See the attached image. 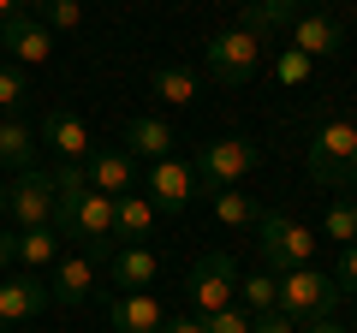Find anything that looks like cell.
I'll return each instance as SVG.
<instances>
[{
	"label": "cell",
	"instance_id": "6da1fadb",
	"mask_svg": "<svg viewBox=\"0 0 357 333\" xmlns=\"http://www.w3.org/2000/svg\"><path fill=\"white\" fill-rule=\"evenodd\" d=\"M310 179L316 185H333V191H345V185H357V125L351 119H328V125L310 137Z\"/></svg>",
	"mask_w": 357,
	"mask_h": 333
},
{
	"label": "cell",
	"instance_id": "7a4b0ae2",
	"mask_svg": "<svg viewBox=\"0 0 357 333\" xmlns=\"http://www.w3.org/2000/svg\"><path fill=\"white\" fill-rule=\"evenodd\" d=\"M256 161H262V149L250 137H215L191 155V179H197V191L215 196V191H232L238 179H250Z\"/></svg>",
	"mask_w": 357,
	"mask_h": 333
},
{
	"label": "cell",
	"instance_id": "3957f363",
	"mask_svg": "<svg viewBox=\"0 0 357 333\" xmlns=\"http://www.w3.org/2000/svg\"><path fill=\"white\" fill-rule=\"evenodd\" d=\"M340 286H333V274H321V268H286L280 274V297H274V309H286V316L304 327V321H321V316H333L340 309Z\"/></svg>",
	"mask_w": 357,
	"mask_h": 333
},
{
	"label": "cell",
	"instance_id": "277c9868",
	"mask_svg": "<svg viewBox=\"0 0 357 333\" xmlns=\"http://www.w3.org/2000/svg\"><path fill=\"white\" fill-rule=\"evenodd\" d=\"M256 65H262V42L250 36V30H220V36L203 42V72L215 77V84H227V90H238V84H250Z\"/></svg>",
	"mask_w": 357,
	"mask_h": 333
},
{
	"label": "cell",
	"instance_id": "5b68a950",
	"mask_svg": "<svg viewBox=\"0 0 357 333\" xmlns=\"http://www.w3.org/2000/svg\"><path fill=\"white\" fill-rule=\"evenodd\" d=\"M256 232H262V262L274 274H286V268H310V256H316V238H310V226L304 220H286V215H268L262 208V220H256Z\"/></svg>",
	"mask_w": 357,
	"mask_h": 333
},
{
	"label": "cell",
	"instance_id": "8992f818",
	"mask_svg": "<svg viewBox=\"0 0 357 333\" xmlns=\"http://www.w3.org/2000/svg\"><path fill=\"white\" fill-rule=\"evenodd\" d=\"M6 215H13V226H54V173H42V166H24V173H13V185H6Z\"/></svg>",
	"mask_w": 357,
	"mask_h": 333
},
{
	"label": "cell",
	"instance_id": "52a82bcc",
	"mask_svg": "<svg viewBox=\"0 0 357 333\" xmlns=\"http://www.w3.org/2000/svg\"><path fill=\"white\" fill-rule=\"evenodd\" d=\"M191 309H197V321L203 316H215V309H227L232 304V292H238V262L227 256V250H208L203 262L191 268Z\"/></svg>",
	"mask_w": 357,
	"mask_h": 333
},
{
	"label": "cell",
	"instance_id": "ba28073f",
	"mask_svg": "<svg viewBox=\"0 0 357 333\" xmlns=\"http://www.w3.org/2000/svg\"><path fill=\"white\" fill-rule=\"evenodd\" d=\"M191 191H197L191 161H178V155L149 161V208H155V215H178V208L191 203Z\"/></svg>",
	"mask_w": 357,
	"mask_h": 333
},
{
	"label": "cell",
	"instance_id": "9c48e42d",
	"mask_svg": "<svg viewBox=\"0 0 357 333\" xmlns=\"http://www.w3.org/2000/svg\"><path fill=\"white\" fill-rule=\"evenodd\" d=\"M0 48L13 54V65H42L54 54V30L42 24L36 13H13L0 24Z\"/></svg>",
	"mask_w": 357,
	"mask_h": 333
},
{
	"label": "cell",
	"instance_id": "30bf717a",
	"mask_svg": "<svg viewBox=\"0 0 357 333\" xmlns=\"http://www.w3.org/2000/svg\"><path fill=\"white\" fill-rule=\"evenodd\" d=\"M48 304H54V292H48V280H42V274L18 268V274H6V280H0V321H6V327H13V321L42 316Z\"/></svg>",
	"mask_w": 357,
	"mask_h": 333
},
{
	"label": "cell",
	"instance_id": "8fae6325",
	"mask_svg": "<svg viewBox=\"0 0 357 333\" xmlns=\"http://www.w3.org/2000/svg\"><path fill=\"white\" fill-rule=\"evenodd\" d=\"M292 48L310 60H333V54H345V24L333 13H304L292 18Z\"/></svg>",
	"mask_w": 357,
	"mask_h": 333
},
{
	"label": "cell",
	"instance_id": "7c38bea8",
	"mask_svg": "<svg viewBox=\"0 0 357 333\" xmlns=\"http://www.w3.org/2000/svg\"><path fill=\"white\" fill-rule=\"evenodd\" d=\"M161 321H167V309L149 292H119L107 304V327L114 333H161Z\"/></svg>",
	"mask_w": 357,
	"mask_h": 333
},
{
	"label": "cell",
	"instance_id": "4fadbf2b",
	"mask_svg": "<svg viewBox=\"0 0 357 333\" xmlns=\"http://www.w3.org/2000/svg\"><path fill=\"white\" fill-rule=\"evenodd\" d=\"M84 179H89V191H102V196H126L131 179H137V161L126 149H89Z\"/></svg>",
	"mask_w": 357,
	"mask_h": 333
},
{
	"label": "cell",
	"instance_id": "5bb4252c",
	"mask_svg": "<svg viewBox=\"0 0 357 333\" xmlns=\"http://www.w3.org/2000/svg\"><path fill=\"white\" fill-rule=\"evenodd\" d=\"M155 274H161V262L149 244H119L107 256V286H119V292H143V286H155Z\"/></svg>",
	"mask_w": 357,
	"mask_h": 333
},
{
	"label": "cell",
	"instance_id": "9a60e30c",
	"mask_svg": "<svg viewBox=\"0 0 357 333\" xmlns=\"http://www.w3.org/2000/svg\"><path fill=\"white\" fill-rule=\"evenodd\" d=\"M42 143H48L60 161H89V149H96V143H89V125L72 107H54V114L42 119Z\"/></svg>",
	"mask_w": 357,
	"mask_h": 333
},
{
	"label": "cell",
	"instance_id": "2e32d148",
	"mask_svg": "<svg viewBox=\"0 0 357 333\" xmlns=\"http://www.w3.org/2000/svg\"><path fill=\"white\" fill-rule=\"evenodd\" d=\"M173 125H167V119H155V114H137L126 125V155L131 161H161V155H173Z\"/></svg>",
	"mask_w": 357,
	"mask_h": 333
},
{
	"label": "cell",
	"instance_id": "e0dca14e",
	"mask_svg": "<svg viewBox=\"0 0 357 333\" xmlns=\"http://www.w3.org/2000/svg\"><path fill=\"white\" fill-rule=\"evenodd\" d=\"M149 226H155L149 196H137V191L114 196V244H143V238H149Z\"/></svg>",
	"mask_w": 357,
	"mask_h": 333
},
{
	"label": "cell",
	"instance_id": "ac0fdd59",
	"mask_svg": "<svg viewBox=\"0 0 357 333\" xmlns=\"http://www.w3.org/2000/svg\"><path fill=\"white\" fill-rule=\"evenodd\" d=\"M13 262L18 268H48V262H60V232L54 226H24V232H13Z\"/></svg>",
	"mask_w": 357,
	"mask_h": 333
},
{
	"label": "cell",
	"instance_id": "d6986e66",
	"mask_svg": "<svg viewBox=\"0 0 357 333\" xmlns=\"http://www.w3.org/2000/svg\"><path fill=\"white\" fill-rule=\"evenodd\" d=\"M48 292L60 297V304H84V297L96 292V262H89V256H60V268H54Z\"/></svg>",
	"mask_w": 357,
	"mask_h": 333
},
{
	"label": "cell",
	"instance_id": "ffe728a7",
	"mask_svg": "<svg viewBox=\"0 0 357 333\" xmlns=\"http://www.w3.org/2000/svg\"><path fill=\"white\" fill-rule=\"evenodd\" d=\"M292 18H298V0H244L238 30H250V36L262 42L268 30H292Z\"/></svg>",
	"mask_w": 357,
	"mask_h": 333
},
{
	"label": "cell",
	"instance_id": "44dd1931",
	"mask_svg": "<svg viewBox=\"0 0 357 333\" xmlns=\"http://www.w3.org/2000/svg\"><path fill=\"white\" fill-rule=\"evenodd\" d=\"M149 90H155V102H167V107H191L197 90H203V77H197L191 65H155Z\"/></svg>",
	"mask_w": 357,
	"mask_h": 333
},
{
	"label": "cell",
	"instance_id": "7402d4cb",
	"mask_svg": "<svg viewBox=\"0 0 357 333\" xmlns=\"http://www.w3.org/2000/svg\"><path fill=\"white\" fill-rule=\"evenodd\" d=\"M30 161H36V131L18 114H6L0 119V166H6V173H24Z\"/></svg>",
	"mask_w": 357,
	"mask_h": 333
},
{
	"label": "cell",
	"instance_id": "603a6c76",
	"mask_svg": "<svg viewBox=\"0 0 357 333\" xmlns=\"http://www.w3.org/2000/svg\"><path fill=\"white\" fill-rule=\"evenodd\" d=\"M215 220H220V226H238V232H250L256 220H262V208H256L250 196H244L238 185H232V191H215Z\"/></svg>",
	"mask_w": 357,
	"mask_h": 333
},
{
	"label": "cell",
	"instance_id": "cb8c5ba5",
	"mask_svg": "<svg viewBox=\"0 0 357 333\" xmlns=\"http://www.w3.org/2000/svg\"><path fill=\"white\" fill-rule=\"evenodd\" d=\"M274 297H280V280H274V274H250V280H238L232 304L250 309V316H268V309H274Z\"/></svg>",
	"mask_w": 357,
	"mask_h": 333
},
{
	"label": "cell",
	"instance_id": "d4e9b609",
	"mask_svg": "<svg viewBox=\"0 0 357 333\" xmlns=\"http://www.w3.org/2000/svg\"><path fill=\"white\" fill-rule=\"evenodd\" d=\"M30 95V77H24V65H0V114H18V102Z\"/></svg>",
	"mask_w": 357,
	"mask_h": 333
},
{
	"label": "cell",
	"instance_id": "484cf974",
	"mask_svg": "<svg viewBox=\"0 0 357 333\" xmlns=\"http://www.w3.org/2000/svg\"><path fill=\"white\" fill-rule=\"evenodd\" d=\"M321 226H328V238L357 244V203H333L328 215H321Z\"/></svg>",
	"mask_w": 357,
	"mask_h": 333
},
{
	"label": "cell",
	"instance_id": "4316f807",
	"mask_svg": "<svg viewBox=\"0 0 357 333\" xmlns=\"http://www.w3.org/2000/svg\"><path fill=\"white\" fill-rule=\"evenodd\" d=\"M36 13H42L48 30H77V24H84V6H77V0H42Z\"/></svg>",
	"mask_w": 357,
	"mask_h": 333
},
{
	"label": "cell",
	"instance_id": "83f0119b",
	"mask_svg": "<svg viewBox=\"0 0 357 333\" xmlns=\"http://www.w3.org/2000/svg\"><path fill=\"white\" fill-rule=\"evenodd\" d=\"M310 65H316V60H310V54H298V48H286L280 60H274V77H280L286 90H298V84H310Z\"/></svg>",
	"mask_w": 357,
	"mask_h": 333
},
{
	"label": "cell",
	"instance_id": "f1b7e54d",
	"mask_svg": "<svg viewBox=\"0 0 357 333\" xmlns=\"http://www.w3.org/2000/svg\"><path fill=\"white\" fill-rule=\"evenodd\" d=\"M203 333H250V309H238V304L215 309V316H203Z\"/></svg>",
	"mask_w": 357,
	"mask_h": 333
},
{
	"label": "cell",
	"instance_id": "f546056e",
	"mask_svg": "<svg viewBox=\"0 0 357 333\" xmlns=\"http://www.w3.org/2000/svg\"><path fill=\"white\" fill-rule=\"evenodd\" d=\"M333 286L357 297V244H340V268H333Z\"/></svg>",
	"mask_w": 357,
	"mask_h": 333
},
{
	"label": "cell",
	"instance_id": "4dcf8cb0",
	"mask_svg": "<svg viewBox=\"0 0 357 333\" xmlns=\"http://www.w3.org/2000/svg\"><path fill=\"white\" fill-rule=\"evenodd\" d=\"M250 333H298V321L286 309H268V316H250Z\"/></svg>",
	"mask_w": 357,
	"mask_h": 333
},
{
	"label": "cell",
	"instance_id": "1f68e13d",
	"mask_svg": "<svg viewBox=\"0 0 357 333\" xmlns=\"http://www.w3.org/2000/svg\"><path fill=\"white\" fill-rule=\"evenodd\" d=\"M161 333H203V321H197V316H167Z\"/></svg>",
	"mask_w": 357,
	"mask_h": 333
},
{
	"label": "cell",
	"instance_id": "d6a6232c",
	"mask_svg": "<svg viewBox=\"0 0 357 333\" xmlns=\"http://www.w3.org/2000/svg\"><path fill=\"white\" fill-rule=\"evenodd\" d=\"M298 333H345V327H340V321H333V316H321V321H304V327H298Z\"/></svg>",
	"mask_w": 357,
	"mask_h": 333
},
{
	"label": "cell",
	"instance_id": "836d02e7",
	"mask_svg": "<svg viewBox=\"0 0 357 333\" xmlns=\"http://www.w3.org/2000/svg\"><path fill=\"white\" fill-rule=\"evenodd\" d=\"M0 274H13V238H0Z\"/></svg>",
	"mask_w": 357,
	"mask_h": 333
},
{
	"label": "cell",
	"instance_id": "e575fe53",
	"mask_svg": "<svg viewBox=\"0 0 357 333\" xmlns=\"http://www.w3.org/2000/svg\"><path fill=\"white\" fill-rule=\"evenodd\" d=\"M13 13H24V0H0V24H6Z\"/></svg>",
	"mask_w": 357,
	"mask_h": 333
},
{
	"label": "cell",
	"instance_id": "d590c367",
	"mask_svg": "<svg viewBox=\"0 0 357 333\" xmlns=\"http://www.w3.org/2000/svg\"><path fill=\"white\" fill-rule=\"evenodd\" d=\"M0 220H6V185H0Z\"/></svg>",
	"mask_w": 357,
	"mask_h": 333
},
{
	"label": "cell",
	"instance_id": "8d00e7d4",
	"mask_svg": "<svg viewBox=\"0 0 357 333\" xmlns=\"http://www.w3.org/2000/svg\"><path fill=\"white\" fill-rule=\"evenodd\" d=\"M316 6H328V0H316Z\"/></svg>",
	"mask_w": 357,
	"mask_h": 333
},
{
	"label": "cell",
	"instance_id": "74e56055",
	"mask_svg": "<svg viewBox=\"0 0 357 333\" xmlns=\"http://www.w3.org/2000/svg\"><path fill=\"white\" fill-rule=\"evenodd\" d=\"M0 333H6V321H0Z\"/></svg>",
	"mask_w": 357,
	"mask_h": 333
},
{
	"label": "cell",
	"instance_id": "f35d334b",
	"mask_svg": "<svg viewBox=\"0 0 357 333\" xmlns=\"http://www.w3.org/2000/svg\"><path fill=\"white\" fill-rule=\"evenodd\" d=\"M0 119H6V114H0Z\"/></svg>",
	"mask_w": 357,
	"mask_h": 333
}]
</instances>
